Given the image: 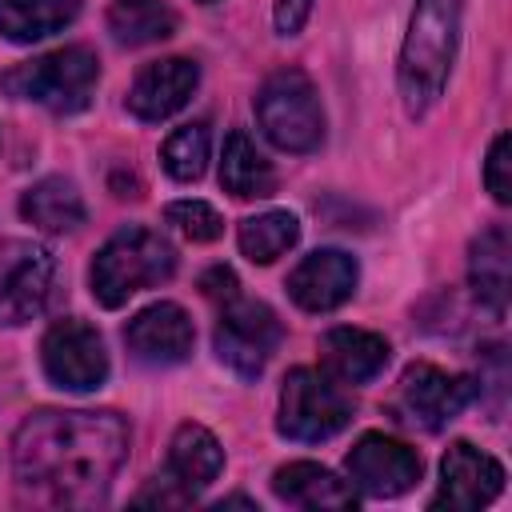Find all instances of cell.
<instances>
[{"mask_svg":"<svg viewBox=\"0 0 512 512\" xmlns=\"http://www.w3.org/2000/svg\"><path fill=\"white\" fill-rule=\"evenodd\" d=\"M128 444L132 432L120 412L40 408L12 436L16 484L48 504L92 508L124 468Z\"/></svg>","mask_w":512,"mask_h":512,"instance_id":"1","label":"cell"},{"mask_svg":"<svg viewBox=\"0 0 512 512\" xmlns=\"http://www.w3.org/2000/svg\"><path fill=\"white\" fill-rule=\"evenodd\" d=\"M460 16L464 0H416L396 64V84L408 116H424L444 96L460 48Z\"/></svg>","mask_w":512,"mask_h":512,"instance_id":"2","label":"cell"},{"mask_svg":"<svg viewBox=\"0 0 512 512\" xmlns=\"http://www.w3.org/2000/svg\"><path fill=\"white\" fill-rule=\"evenodd\" d=\"M172 272H176V248L160 232H152L144 224H128L100 244L96 260L88 268V284H92L96 304L120 308L136 292L172 280Z\"/></svg>","mask_w":512,"mask_h":512,"instance_id":"3","label":"cell"},{"mask_svg":"<svg viewBox=\"0 0 512 512\" xmlns=\"http://www.w3.org/2000/svg\"><path fill=\"white\" fill-rule=\"evenodd\" d=\"M0 84L16 100H32L60 116H72L92 104L96 84H100V60L92 48L68 44V48L36 56L28 64H16L12 72H4Z\"/></svg>","mask_w":512,"mask_h":512,"instance_id":"4","label":"cell"},{"mask_svg":"<svg viewBox=\"0 0 512 512\" xmlns=\"http://www.w3.org/2000/svg\"><path fill=\"white\" fill-rule=\"evenodd\" d=\"M256 120L280 152H316L324 144V108L300 68H280L260 84Z\"/></svg>","mask_w":512,"mask_h":512,"instance_id":"5","label":"cell"},{"mask_svg":"<svg viewBox=\"0 0 512 512\" xmlns=\"http://www.w3.org/2000/svg\"><path fill=\"white\" fill-rule=\"evenodd\" d=\"M352 420V396L344 384H336L328 372L316 368H292L280 388V412L276 432L284 440L316 444L336 436Z\"/></svg>","mask_w":512,"mask_h":512,"instance_id":"6","label":"cell"},{"mask_svg":"<svg viewBox=\"0 0 512 512\" xmlns=\"http://www.w3.org/2000/svg\"><path fill=\"white\" fill-rule=\"evenodd\" d=\"M60 264L36 240H8L0 248V324L20 328L36 320L56 292Z\"/></svg>","mask_w":512,"mask_h":512,"instance_id":"7","label":"cell"},{"mask_svg":"<svg viewBox=\"0 0 512 512\" xmlns=\"http://www.w3.org/2000/svg\"><path fill=\"white\" fill-rule=\"evenodd\" d=\"M284 328L276 320V312L260 300L248 296H232L220 304V320H216V356L244 380H256L264 372V364L272 360L276 344H280Z\"/></svg>","mask_w":512,"mask_h":512,"instance_id":"8","label":"cell"},{"mask_svg":"<svg viewBox=\"0 0 512 512\" xmlns=\"http://www.w3.org/2000/svg\"><path fill=\"white\" fill-rule=\"evenodd\" d=\"M40 364H44V376L64 392H96L112 368L100 332L76 316H64L44 332Z\"/></svg>","mask_w":512,"mask_h":512,"instance_id":"9","label":"cell"},{"mask_svg":"<svg viewBox=\"0 0 512 512\" xmlns=\"http://www.w3.org/2000/svg\"><path fill=\"white\" fill-rule=\"evenodd\" d=\"M476 388L468 376L436 368L428 360L408 364L396 388V408L404 412L408 424H420L424 432H440L448 420H456L472 404Z\"/></svg>","mask_w":512,"mask_h":512,"instance_id":"10","label":"cell"},{"mask_svg":"<svg viewBox=\"0 0 512 512\" xmlns=\"http://www.w3.org/2000/svg\"><path fill=\"white\" fill-rule=\"evenodd\" d=\"M420 472H424L420 452L384 432H364L348 452L352 488H360L364 496H376V500L404 496L408 488H416Z\"/></svg>","mask_w":512,"mask_h":512,"instance_id":"11","label":"cell"},{"mask_svg":"<svg viewBox=\"0 0 512 512\" xmlns=\"http://www.w3.org/2000/svg\"><path fill=\"white\" fill-rule=\"evenodd\" d=\"M504 492V468L496 456L472 448L468 440H456L440 460V488L432 496V508L448 512H476L492 504Z\"/></svg>","mask_w":512,"mask_h":512,"instance_id":"12","label":"cell"},{"mask_svg":"<svg viewBox=\"0 0 512 512\" xmlns=\"http://www.w3.org/2000/svg\"><path fill=\"white\" fill-rule=\"evenodd\" d=\"M124 344H128L132 360H140L148 368H168V364L188 360V352L196 344V328H192V316L180 304L160 300V304L140 308L128 320Z\"/></svg>","mask_w":512,"mask_h":512,"instance_id":"13","label":"cell"},{"mask_svg":"<svg viewBox=\"0 0 512 512\" xmlns=\"http://www.w3.org/2000/svg\"><path fill=\"white\" fill-rule=\"evenodd\" d=\"M200 84V68L196 60L188 56H164V60H152L136 72L132 88H128V112L136 120H148V124H160L168 116H176L192 92Z\"/></svg>","mask_w":512,"mask_h":512,"instance_id":"14","label":"cell"},{"mask_svg":"<svg viewBox=\"0 0 512 512\" xmlns=\"http://www.w3.org/2000/svg\"><path fill=\"white\" fill-rule=\"evenodd\" d=\"M360 268L340 248H316L288 272V296L304 312H332L356 292Z\"/></svg>","mask_w":512,"mask_h":512,"instance_id":"15","label":"cell"},{"mask_svg":"<svg viewBox=\"0 0 512 512\" xmlns=\"http://www.w3.org/2000/svg\"><path fill=\"white\" fill-rule=\"evenodd\" d=\"M388 340L368 328H328L320 336V372H328L336 384H368L388 368Z\"/></svg>","mask_w":512,"mask_h":512,"instance_id":"16","label":"cell"},{"mask_svg":"<svg viewBox=\"0 0 512 512\" xmlns=\"http://www.w3.org/2000/svg\"><path fill=\"white\" fill-rule=\"evenodd\" d=\"M468 284H472V296L492 316H504L508 288H512V244H508V232L500 224L484 228L472 240V248H468Z\"/></svg>","mask_w":512,"mask_h":512,"instance_id":"17","label":"cell"},{"mask_svg":"<svg viewBox=\"0 0 512 512\" xmlns=\"http://www.w3.org/2000/svg\"><path fill=\"white\" fill-rule=\"evenodd\" d=\"M272 492L296 508H356V488L344 484L332 468L312 464V460H292L276 468Z\"/></svg>","mask_w":512,"mask_h":512,"instance_id":"18","label":"cell"},{"mask_svg":"<svg viewBox=\"0 0 512 512\" xmlns=\"http://www.w3.org/2000/svg\"><path fill=\"white\" fill-rule=\"evenodd\" d=\"M224 468V448L220 440L204 428V424H180L172 432V444H168V476L188 492L196 496L200 488H208Z\"/></svg>","mask_w":512,"mask_h":512,"instance_id":"19","label":"cell"},{"mask_svg":"<svg viewBox=\"0 0 512 512\" xmlns=\"http://www.w3.org/2000/svg\"><path fill=\"white\" fill-rule=\"evenodd\" d=\"M220 188L236 200H260L276 192V172L256 148V140L240 128L228 132L224 152H220Z\"/></svg>","mask_w":512,"mask_h":512,"instance_id":"20","label":"cell"},{"mask_svg":"<svg viewBox=\"0 0 512 512\" xmlns=\"http://www.w3.org/2000/svg\"><path fill=\"white\" fill-rule=\"evenodd\" d=\"M20 216L48 232V236H60V232H72L84 224V196L76 192L72 180L64 176H44L36 180L24 196H20Z\"/></svg>","mask_w":512,"mask_h":512,"instance_id":"21","label":"cell"},{"mask_svg":"<svg viewBox=\"0 0 512 512\" xmlns=\"http://www.w3.org/2000/svg\"><path fill=\"white\" fill-rule=\"evenodd\" d=\"M80 16V0H0V36L12 44H36L64 32Z\"/></svg>","mask_w":512,"mask_h":512,"instance_id":"22","label":"cell"},{"mask_svg":"<svg viewBox=\"0 0 512 512\" xmlns=\"http://www.w3.org/2000/svg\"><path fill=\"white\" fill-rule=\"evenodd\" d=\"M108 32L124 48L160 44V40H168L176 32V12L164 0H112Z\"/></svg>","mask_w":512,"mask_h":512,"instance_id":"23","label":"cell"},{"mask_svg":"<svg viewBox=\"0 0 512 512\" xmlns=\"http://www.w3.org/2000/svg\"><path fill=\"white\" fill-rule=\"evenodd\" d=\"M236 240H240V252L252 264H272L300 240V220L292 212H284V208H272V212L240 220Z\"/></svg>","mask_w":512,"mask_h":512,"instance_id":"24","label":"cell"},{"mask_svg":"<svg viewBox=\"0 0 512 512\" xmlns=\"http://www.w3.org/2000/svg\"><path fill=\"white\" fill-rule=\"evenodd\" d=\"M208 148H212L208 124H204V120H192V124H180V128L164 140L160 164H164V172H168L172 180L192 184V180H200L204 168H208Z\"/></svg>","mask_w":512,"mask_h":512,"instance_id":"25","label":"cell"},{"mask_svg":"<svg viewBox=\"0 0 512 512\" xmlns=\"http://www.w3.org/2000/svg\"><path fill=\"white\" fill-rule=\"evenodd\" d=\"M164 220H168L180 236H188L192 244H208V240H216V236L224 232L220 212H216L212 204H204V200H172V204L164 208Z\"/></svg>","mask_w":512,"mask_h":512,"instance_id":"26","label":"cell"},{"mask_svg":"<svg viewBox=\"0 0 512 512\" xmlns=\"http://www.w3.org/2000/svg\"><path fill=\"white\" fill-rule=\"evenodd\" d=\"M508 148H512V140H508V132H500L492 140V148H488V160H484V184H488L496 204L512 200V172H508L512 160H508Z\"/></svg>","mask_w":512,"mask_h":512,"instance_id":"27","label":"cell"},{"mask_svg":"<svg viewBox=\"0 0 512 512\" xmlns=\"http://www.w3.org/2000/svg\"><path fill=\"white\" fill-rule=\"evenodd\" d=\"M312 16V0H276L272 8V24L280 36H296Z\"/></svg>","mask_w":512,"mask_h":512,"instance_id":"28","label":"cell"},{"mask_svg":"<svg viewBox=\"0 0 512 512\" xmlns=\"http://www.w3.org/2000/svg\"><path fill=\"white\" fill-rule=\"evenodd\" d=\"M200 288H204V296H208V300L224 304V300H232V296L240 292V280H236V272H232V268L216 264V268H208V272L200 276Z\"/></svg>","mask_w":512,"mask_h":512,"instance_id":"29","label":"cell"},{"mask_svg":"<svg viewBox=\"0 0 512 512\" xmlns=\"http://www.w3.org/2000/svg\"><path fill=\"white\" fill-rule=\"evenodd\" d=\"M200 4H216V0H200Z\"/></svg>","mask_w":512,"mask_h":512,"instance_id":"30","label":"cell"}]
</instances>
